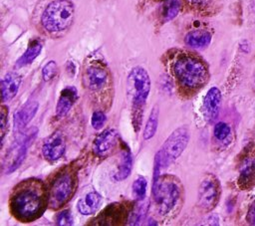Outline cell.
<instances>
[{
	"label": "cell",
	"instance_id": "6da1fadb",
	"mask_svg": "<svg viewBox=\"0 0 255 226\" xmlns=\"http://www.w3.org/2000/svg\"><path fill=\"white\" fill-rule=\"evenodd\" d=\"M49 206L48 189L44 183L35 178L21 181L10 195L9 207L12 215L21 222L38 219Z\"/></svg>",
	"mask_w": 255,
	"mask_h": 226
},
{
	"label": "cell",
	"instance_id": "7a4b0ae2",
	"mask_svg": "<svg viewBox=\"0 0 255 226\" xmlns=\"http://www.w3.org/2000/svg\"><path fill=\"white\" fill-rule=\"evenodd\" d=\"M171 72L184 94H194L208 81V69L197 57L187 53L177 55L171 63Z\"/></svg>",
	"mask_w": 255,
	"mask_h": 226
},
{
	"label": "cell",
	"instance_id": "3957f363",
	"mask_svg": "<svg viewBox=\"0 0 255 226\" xmlns=\"http://www.w3.org/2000/svg\"><path fill=\"white\" fill-rule=\"evenodd\" d=\"M183 187L172 175H159L153 178L151 196L158 215L168 217L177 212L182 202Z\"/></svg>",
	"mask_w": 255,
	"mask_h": 226
},
{
	"label": "cell",
	"instance_id": "277c9868",
	"mask_svg": "<svg viewBox=\"0 0 255 226\" xmlns=\"http://www.w3.org/2000/svg\"><path fill=\"white\" fill-rule=\"evenodd\" d=\"M128 95L131 100V123L135 132L141 125L143 109L150 92V78L142 67H134L130 70L128 79Z\"/></svg>",
	"mask_w": 255,
	"mask_h": 226
},
{
	"label": "cell",
	"instance_id": "5b68a950",
	"mask_svg": "<svg viewBox=\"0 0 255 226\" xmlns=\"http://www.w3.org/2000/svg\"><path fill=\"white\" fill-rule=\"evenodd\" d=\"M188 140L189 131L186 126H180L170 133L155 154L153 178L159 176L162 168L169 166L181 155L188 143Z\"/></svg>",
	"mask_w": 255,
	"mask_h": 226
},
{
	"label": "cell",
	"instance_id": "8992f818",
	"mask_svg": "<svg viewBox=\"0 0 255 226\" xmlns=\"http://www.w3.org/2000/svg\"><path fill=\"white\" fill-rule=\"evenodd\" d=\"M74 17L75 7L70 0H53L44 9L41 24L49 33H60L72 25Z\"/></svg>",
	"mask_w": 255,
	"mask_h": 226
},
{
	"label": "cell",
	"instance_id": "52a82bcc",
	"mask_svg": "<svg viewBox=\"0 0 255 226\" xmlns=\"http://www.w3.org/2000/svg\"><path fill=\"white\" fill-rule=\"evenodd\" d=\"M77 176L71 167H66L58 172L48 189L49 207L59 209L65 205L76 190Z\"/></svg>",
	"mask_w": 255,
	"mask_h": 226
},
{
	"label": "cell",
	"instance_id": "ba28073f",
	"mask_svg": "<svg viewBox=\"0 0 255 226\" xmlns=\"http://www.w3.org/2000/svg\"><path fill=\"white\" fill-rule=\"evenodd\" d=\"M37 134V128H30L25 134L17 138L12 144L10 149L7 151V155L4 159V168L6 173L15 171L24 161L27 154L28 148L33 142Z\"/></svg>",
	"mask_w": 255,
	"mask_h": 226
},
{
	"label": "cell",
	"instance_id": "9c48e42d",
	"mask_svg": "<svg viewBox=\"0 0 255 226\" xmlns=\"http://www.w3.org/2000/svg\"><path fill=\"white\" fill-rule=\"evenodd\" d=\"M131 213V207L128 202H114L109 204L97 217H95L91 224L100 226H115L122 225Z\"/></svg>",
	"mask_w": 255,
	"mask_h": 226
},
{
	"label": "cell",
	"instance_id": "30bf717a",
	"mask_svg": "<svg viewBox=\"0 0 255 226\" xmlns=\"http://www.w3.org/2000/svg\"><path fill=\"white\" fill-rule=\"evenodd\" d=\"M219 195L220 184L218 179L212 174L205 175L198 187L197 205L204 211H210L216 206Z\"/></svg>",
	"mask_w": 255,
	"mask_h": 226
},
{
	"label": "cell",
	"instance_id": "8fae6325",
	"mask_svg": "<svg viewBox=\"0 0 255 226\" xmlns=\"http://www.w3.org/2000/svg\"><path fill=\"white\" fill-rule=\"evenodd\" d=\"M83 84L91 93H101L110 85V74L103 65L91 64L84 71Z\"/></svg>",
	"mask_w": 255,
	"mask_h": 226
},
{
	"label": "cell",
	"instance_id": "7c38bea8",
	"mask_svg": "<svg viewBox=\"0 0 255 226\" xmlns=\"http://www.w3.org/2000/svg\"><path fill=\"white\" fill-rule=\"evenodd\" d=\"M119 141L120 137L116 129H106L99 133L94 139L93 152L98 157L106 158L114 152Z\"/></svg>",
	"mask_w": 255,
	"mask_h": 226
},
{
	"label": "cell",
	"instance_id": "4fadbf2b",
	"mask_svg": "<svg viewBox=\"0 0 255 226\" xmlns=\"http://www.w3.org/2000/svg\"><path fill=\"white\" fill-rule=\"evenodd\" d=\"M66 149V141L63 133L59 130L49 135L43 142L42 153L49 161H56L60 159Z\"/></svg>",
	"mask_w": 255,
	"mask_h": 226
},
{
	"label": "cell",
	"instance_id": "5bb4252c",
	"mask_svg": "<svg viewBox=\"0 0 255 226\" xmlns=\"http://www.w3.org/2000/svg\"><path fill=\"white\" fill-rule=\"evenodd\" d=\"M221 104V93L216 87L210 88L203 100V114L208 122L216 119L219 113Z\"/></svg>",
	"mask_w": 255,
	"mask_h": 226
},
{
	"label": "cell",
	"instance_id": "9a60e30c",
	"mask_svg": "<svg viewBox=\"0 0 255 226\" xmlns=\"http://www.w3.org/2000/svg\"><path fill=\"white\" fill-rule=\"evenodd\" d=\"M39 108L37 101H27L15 113H14V126L18 131L22 130L35 116Z\"/></svg>",
	"mask_w": 255,
	"mask_h": 226
},
{
	"label": "cell",
	"instance_id": "2e32d148",
	"mask_svg": "<svg viewBox=\"0 0 255 226\" xmlns=\"http://www.w3.org/2000/svg\"><path fill=\"white\" fill-rule=\"evenodd\" d=\"M77 99L78 92L75 87L68 86L64 88L60 93V97L56 105V115L58 117L65 116L70 112Z\"/></svg>",
	"mask_w": 255,
	"mask_h": 226
},
{
	"label": "cell",
	"instance_id": "e0dca14e",
	"mask_svg": "<svg viewBox=\"0 0 255 226\" xmlns=\"http://www.w3.org/2000/svg\"><path fill=\"white\" fill-rule=\"evenodd\" d=\"M21 80V76L17 73H8L5 75L1 81V96L3 102H9L17 95Z\"/></svg>",
	"mask_w": 255,
	"mask_h": 226
},
{
	"label": "cell",
	"instance_id": "ac0fdd59",
	"mask_svg": "<svg viewBox=\"0 0 255 226\" xmlns=\"http://www.w3.org/2000/svg\"><path fill=\"white\" fill-rule=\"evenodd\" d=\"M101 203L102 196L96 191H91L79 199L77 203V209L83 215H90L97 212L101 206Z\"/></svg>",
	"mask_w": 255,
	"mask_h": 226
},
{
	"label": "cell",
	"instance_id": "d6986e66",
	"mask_svg": "<svg viewBox=\"0 0 255 226\" xmlns=\"http://www.w3.org/2000/svg\"><path fill=\"white\" fill-rule=\"evenodd\" d=\"M132 168V155L128 148V146L123 143V148L121 152V161L118 166V170L116 172L115 178L118 181L125 180L128 178L131 172Z\"/></svg>",
	"mask_w": 255,
	"mask_h": 226
},
{
	"label": "cell",
	"instance_id": "ffe728a7",
	"mask_svg": "<svg viewBox=\"0 0 255 226\" xmlns=\"http://www.w3.org/2000/svg\"><path fill=\"white\" fill-rule=\"evenodd\" d=\"M185 44L191 48L201 49L209 45L211 41V34L207 30L196 29L188 32L184 38Z\"/></svg>",
	"mask_w": 255,
	"mask_h": 226
},
{
	"label": "cell",
	"instance_id": "44dd1931",
	"mask_svg": "<svg viewBox=\"0 0 255 226\" xmlns=\"http://www.w3.org/2000/svg\"><path fill=\"white\" fill-rule=\"evenodd\" d=\"M42 48H43V42L40 39H34L33 41H31L27 50L16 62V66L18 68H21L31 64L40 55Z\"/></svg>",
	"mask_w": 255,
	"mask_h": 226
},
{
	"label": "cell",
	"instance_id": "7402d4cb",
	"mask_svg": "<svg viewBox=\"0 0 255 226\" xmlns=\"http://www.w3.org/2000/svg\"><path fill=\"white\" fill-rule=\"evenodd\" d=\"M181 7L180 0H164L161 5V18L163 22H168L174 19Z\"/></svg>",
	"mask_w": 255,
	"mask_h": 226
},
{
	"label": "cell",
	"instance_id": "603a6c76",
	"mask_svg": "<svg viewBox=\"0 0 255 226\" xmlns=\"http://www.w3.org/2000/svg\"><path fill=\"white\" fill-rule=\"evenodd\" d=\"M158 116H159V110L157 106H154L149 113V116L146 120L144 129H143V133H142L143 139L148 140L152 138L153 135L155 134L157 125H158Z\"/></svg>",
	"mask_w": 255,
	"mask_h": 226
},
{
	"label": "cell",
	"instance_id": "cb8c5ba5",
	"mask_svg": "<svg viewBox=\"0 0 255 226\" xmlns=\"http://www.w3.org/2000/svg\"><path fill=\"white\" fill-rule=\"evenodd\" d=\"M147 182L143 176H138L132 183V194L136 200L141 201L145 197Z\"/></svg>",
	"mask_w": 255,
	"mask_h": 226
},
{
	"label": "cell",
	"instance_id": "d4e9b609",
	"mask_svg": "<svg viewBox=\"0 0 255 226\" xmlns=\"http://www.w3.org/2000/svg\"><path fill=\"white\" fill-rule=\"evenodd\" d=\"M213 133L214 136L218 139V140H223L225 139L229 133H230V127L227 123L225 122H218L215 124L214 129H213Z\"/></svg>",
	"mask_w": 255,
	"mask_h": 226
},
{
	"label": "cell",
	"instance_id": "484cf974",
	"mask_svg": "<svg viewBox=\"0 0 255 226\" xmlns=\"http://www.w3.org/2000/svg\"><path fill=\"white\" fill-rule=\"evenodd\" d=\"M57 74V64L55 61L48 62L42 69V77L45 81L52 80Z\"/></svg>",
	"mask_w": 255,
	"mask_h": 226
},
{
	"label": "cell",
	"instance_id": "4316f807",
	"mask_svg": "<svg viewBox=\"0 0 255 226\" xmlns=\"http://www.w3.org/2000/svg\"><path fill=\"white\" fill-rule=\"evenodd\" d=\"M107 121V116L104 112L102 111H96L94 112L91 119V123L95 129H100L104 126V124Z\"/></svg>",
	"mask_w": 255,
	"mask_h": 226
},
{
	"label": "cell",
	"instance_id": "83f0119b",
	"mask_svg": "<svg viewBox=\"0 0 255 226\" xmlns=\"http://www.w3.org/2000/svg\"><path fill=\"white\" fill-rule=\"evenodd\" d=\"M0 127H1V143L3 144V140L5 137V134L8 130V109L5 106L1 107V113H0Z\"/></svg>",
	"mask_w": 255,
	"mask_h": 226
},
{
	"label": "cell",
	"instance_id": "f1b7e54d",
	"mask_svg": "<svg viewBox=\"0 0 255 226\" xmlns=\"http://www.w3.org/2000/svg\"><path fill=\"white\" fill-rule=\"evenodd\" d=\"M56 223L60 226H69L73 225V216L70 212V210L66 209L61 211L56 216Z\"/></svg>",
	"mask_w": 255,
	"mask_h": 226
},
{
	"label": "cell",
	"instance_id": "f546056e",
	"mask_svg": "<svg viewBox=\"0 0 255 226\" xmlns=\"http://www.w3.org/2000/svg\"><path fill=\"white\" fill-rule=\"evenodd\" d=\"M213 0H186L189 6L197 9H204L207 8Z\"/></svg>",
	"mask_w": 255,
	"mask_h": 226
},
{
	"label": "cell",
	"instance_id": "4dcf8cb0",
	"mask_svg": "<svg viewBox=\"0 0 255 226\" xmlns=\"http://www.w3.org/2000/svg\"><path fill=\"white\" fill-rule=\"evenodd\" d=\"M247 220L249 221L250 224L255 225V200L251 203L249 210H248V214H247Z\"/></svg>",
	"mask_w": 255,
	"mask_h": 226
}]
</instances>
